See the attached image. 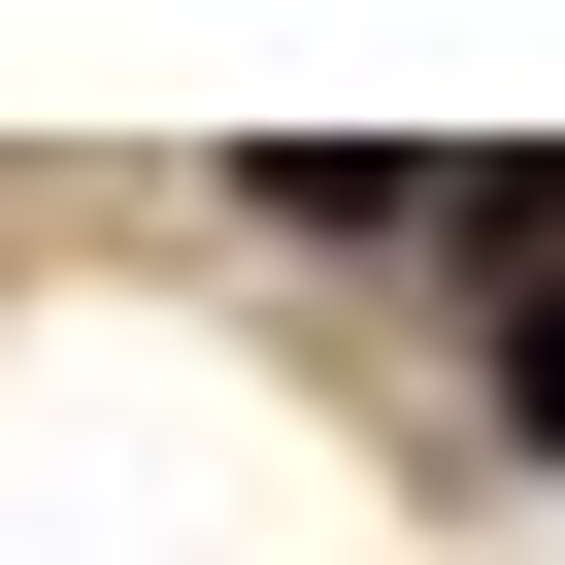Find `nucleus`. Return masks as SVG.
<instances>
[{
  "label": "nucleus",
  "mask_w": 565,
  "mask_h": 565,
  "mask_svg": "<svg viewBox=\"0 0 565 565\" xmlns=\"http://www.w3.org/2000/svg\"><path fill=\"white\" fill-rule=\"evenodd\" d=\"M499 366H532V433H565V233H532V300H499Z\"/></svg>",
  "instance_id": "nucleus-1"
}]
</instances>
